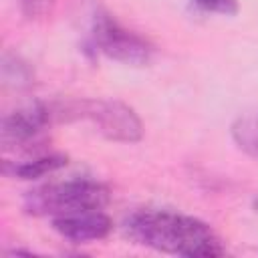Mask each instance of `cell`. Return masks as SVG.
Segmentation results:
<instances>
[{"instance_id":"cell-1","label":"cell","mask_w":258,"mask_h":258,"mask_svg":"<svg viewBox=\"0 0 258 258\" xmlns=\"http://www.w3.org/2000/svg\"><path fill=\"white\" fill-rule=\"evenodd\" d=\"M125 236L157 252L187 258H218L226 254L214 228L194 216L161 208H139L123 220Z\"/></svg>"},{"instance_id":"cell-2","label":"cell","mask_w":258,"mask_h":258,"mask_svg":"<svg viewBox=\"0 0 258 258\" xmlns=\"http://www.w3.org/2000/svg\"><path fill=\"white\" fill-rule=\"evenodd\" d=\"M48 109L52 123L89 121L109 141L137 143L143 137L137 113L117 99H58L48 101Z\"/></svg>"},{"instance_id":"cell-3","label":"cell","mask_w":258,"mask_h":258,"mask_svg":"<svg viewBox=\"0 0 258 258\" xmlns=\"http://www.w3.org/2000/svg\"><path fill=\"white\" fill-rule=\"evenodd\" d=\"M109 187L89 177L42 183L24 194V212L30 216H73L89 210H103L109 204Z\"/></svg>"},{"instance_id":"cell-4","label":"cell","mask_w":258,"mask_h":258,"mask_svg":"<svg viewBox=\"0 0 258 258\" xmlns=\"http://www.w3.org/2000/svg\"><path fill=\"white\" fill-rule=\"evenodd\" d=\"M89 26H87V46L97 54H103L111 60L143 67L153 58V44L141 34L125 28L121 22L111 16L97 0H91L87 6Z\"/></svg>"},{"instance_id":"cell-5","label":"cell","mask_w":258,"mask_h":258,"mask_svg":"<svg viewBox=\"0 0 258 258\" xmlns=\"http://www.w3.org/2000/svg\"><path fill=\"white\" fill-rule=\"evenodd\" d=\"M50 125L54 123L50 117L48 101H36L32 105L16 109L2 119V145L4 149H32Z\"/></svg>"},{"instance_id":"cell-6","label":"cell","mask_w":258,"mask_h":258,"mask_svg":"<svg viewBox=\"0 0 258 258\" xmlns=\"http://www.w3.org/2000/svg\"><path fill=\"white\" fill-rule=\"evenodd\" d=\"M52 230L73 244H87L107 238L113 230V222L103 210H89L73 216L52 218Z\"/></svg>"},{"instance_id":"cell-7","label":"cell","mask_w":258,"mask_h":258,"mask_svg":"<svg viewBox=\"0 0 258 258\" xmlns=\"http://www.w3.org/2000/svg\"><path fill=\"white\" fill-rule=\"evenodd\" d=\"M69 163L64 153H44L26 161H2V173L18 179H36L46 173H54Z\"/></svg>"},{"instance_id":"cell-8","label":"cell","mask_w":258,"mask_h":258,"mask_svg":"<svg viewBox=\"0 0 258 258\" xmlns=\"http://www.w3.org/2000/svg\"><path fill=\"white\" fill-rule=\"evenodd\" d=\"M230 133L240 151L258 159V111L240 115L232 123Z\"/></svg>"},{"instance_id":"cell-9","label":"cell","mask_w":258,"mask_h":258,"mask_svg":"<svg viewBox=\"0 0 258 258\" xmlns=\"http://www.w3.org/2000/svg\"><path fill=\"white\" fill-rule=\"evenodd\" d=\"M2 77H4V83H12L16 87H28L32 83L30 67L26 62H22L18 56H10V54H4Z\"/></svg>"},{"instance_id":"cell-10","label":"cell","mask_w":258,"mask_h":258,"mask_svg":"<svg viewBox=\"0 0 258 258\" xmlns=\"http://www.w3.org/2000/svg\"><path fill=\"white\" fill-rule=\"evenodd\" d=\"M20 10L28 20H44L54 12L56 0H18Z\"/></svg>"},{"instance_id":"cell-11","label":"cell","mask_w":258,"mask_h":258,"mask_svg":"<svg viewBox=\"0 0 258 258\" xmlns=\"http://www.w3.org/2000/svg\"><path fill=\"white\" fill-rule=\"evenodd\" d=\"M191 2L206 12H216L224 16L238 14V0H191Z\"/></svg>"},{"instance_id":"cell-12","label":"cell","mask_w":258,"mask_h":258,"mask_svg":"<svg viewBox=\"0 0 258 258\" xmlns=\"http://www.w3.org/2000/svg\"><path fill=\"white\" fill-rule=\"evenodd\" d=\"M254 210L258 212V196H256V200H254Z\"/></svg>"}]
</instances>
